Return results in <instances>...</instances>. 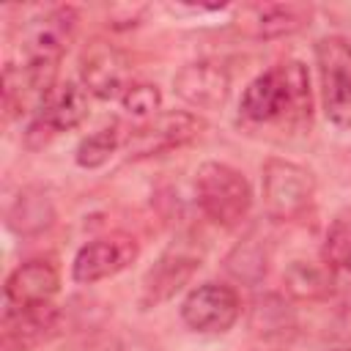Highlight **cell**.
I'll use <instances>...</instances> for the list:
<instances>
[{
  "label": "cell",
  "instance_id": "cell-18",
  "mask_svg": "<svg viewBox=\"0 0 351 351\" xmlns=\"http://www.w3.org/2000/svg\"><path fill=\"white\" fill-rule=\"evenodd\" d=\"M335 277L332 271L321 263H310V261H293L285 271V288L296 296V299H321L332 291Z\"/></svg>",
  "mask_w": 351,
  "mask_h": 351
},
{
  "label": "cell",
  "instance_id": "cell-17",
  "mask_svg": "<svg viewBox=\"0 0 351 351\" xmlns=\"http://www.w3.org/2000/svg\"><path fill=\"white\" fill-rule=\"evenodd\" d=\"M321 263L332 271L335 282L343 277H351V208L340 211L324 239L321 250Z\"/></svg>",
  "mask_w": 351,
  "mask_h": 351
},
{
  "label": "cell",
  "instance_id": "cell-7",
  "mask_svg": "<svg viewBox=\"0 0 351 351\" xmlns=\"http://www.w3.org/2000/svg\"><path fill=\"white\" fill-rule=\"evenodd\" d=\"M85 118H88V90L77 82L55 85L52 93L44 99L41 110L36 112V118L30 121L25 140L30 148H41L44 143H49V137L77 129Z\"/></svg>",
  "mask_w": 351,
  "mask_h": 351
},
{
  "label": "cell",
  "instance_id": "cell-15",
  "mask_svg": "<svg viewBox=\"0 0 351 351\" xmlns=\"http://www.w3.org/2000/svg\"><path fill=\"white\" fill-rule=\"evenodd\" d=\"M250 11L255 22V36L263 38L291 36L307 27L313 19V8L304 3H269V5H252Z\"/></svg>",
  "mask_w": 351,
  "mask_h": 351
},
{
  "label": "cell",
  "instance_id": "cell-21",
  "mask_svg": "<svg viewBox=\"0 0 351 351\" xmlns=\"http://www.w3.org/2000/svg\"><path fill=\"white\" fill-rule=\"evenodd\" d=\"M228 269L239 280H258L266 271V255H263V247L258 244V239H247L244 244H239L228 255Z\"/></svg>",
  "mask_w": 351,
  "mask_h": 351
},
{
  "label": "cell",
  "instance_id": "cell-19",
  "mask_svg": "<svg viewBox=\"0 0 351 351\" xmlns=\"http://www.w3.org/2000/svg\"><path fill=\"white\" fill-rule=\"evenodd\" d=\"M118 148H121V129H118V123H112V126H104V129H96L93 134H88L77 145L74 159L80 167L93 170V167H101L104 162H110V156Z\"/></svg>",
  "mask_w": 351,
  "mask_h": 351
},
{
  "label": "cell",
  "instance_id": "cell-8",
  "mask_svg": "<svg viewBox=\"0 0 351 351\" xmlns=\"http://www.w3.org/2000/svg\"><path fill=\"white\" fill-rule=\"evenodd\" d=\"M200 129H203V123L192 112H184V110L159 112L156 118L132 129V134L126 140V151L134 159L159 156V154H167V151H176V148L192 143L200 134Z\"/></svg>",
  "mask_w": 351,
  "mask_h": 351
},
{
  "label": "cell",
  "instance_id": "cell-5",
  "mask_svg": "<svg viewBox=\"0 0 351 351\" xmlns=\"http://www.w3.org/2000/svg\"><path fill=\"white\" fill-rule=\"evenodd\" d=\"M315 63L326 118L337 129H351V44L340 36L321 38L315 44Z\"/></svg>",
  "mask_w": 351,
  "mask_h": 351
},
{
  "label": "cell",
  "instance_id": "cell-14",
  "mask_svg": "<svg viewBox=\"0 0 351 351\" xmlns=\"http://www.w3.org/2000/svg\"><path fill=\"white\" fill-rule=\"evenodd\" d=\"M60 313L55 304L27 310H3V351H30L58 332Z\"/></svg>",
  "mask_w": 351,
  "mask_h": 351
},
{
  "label": "cell",
  "instance_id": "cell-11",
  "mask_svg": "<svg viewBox=\"0 0 351 351\" xmlns=\"http://www.w3.org/2000/svg\"><path fill=\"white\" fill-rule=\"evenodd\" d=\"M200 269V255L184 250V247H170L143 277V291H140V307L151 310L167 299H173Z\"/></svg>",
  "mask_w": 351,
  "mask_h": 351
},
{
  "label": "cell",
  "instance_id": "cell-3",
  "mask_svg": "<svg viewBox=\"0 0 351 351\" xmlns=\"http://www.w3.org/2000/svg\"><path fill=\"white\" fill-rule=\"evenodd\" d=\"M263 206L271 219L293 222L304 217L315 200V176L288 159H266L261 170Z\"/></svg>",
  "mask_w": 351,
  "mask_h": 351
},
{
  "label": "cell",
  "instance_id": "cell-6",
  "mask_svg": "<svg viewBox=\"0 0 351 351\" xmlns=\"http://www.w3.org/2000/svg\"><path fill=\"white\" fill-rule=\"evenodd\" d=\"M241 315V299L230 285L203 282L181 302V318L192 332L225 335Z\"/></svg>",
  "mask_w": 351,
  "mask_h": 351
},
{
  "label": "cell",
  "instance_id": "cell-9",
  "mask_svg": "<svg viewBox=\"0 0 351 351\" xmlns=\"http://www.w3.org/2000/svg\"><path fill=\"white\" fill-rule=\"evenodd\" d=\"M134 258H137V241L132 236L126 233L99 236L80 247L71 263V277L80 285H93L99 280L123 271Z\"/></svg>",
  "mask_w": 351,
  "mask_h": 351
},
{
  "label": "cell",
  "instance_id": "cell-1",
  "mask_svg": "<svg viewBox=\"0 0 351 351\" xmlns=\"http://www.w3.org/2000/svg\"><path fill=\"white\" fill-rule=\"evenodd\" d=\"M241 115L255 123L282 121L288 126H304L313 115L310 74L302 60H282L269 71L258 74L244 96Z\"/></svg>",
  "mask_w": 351,
  "mask_h": 351
},
{
  "label": "cell",
  "instance_id": "cell-10",
  "mask_svg": "<svg viewBox=\"0 0 351 351\" xmlns=\"http://www.w3.org/2000/svg\"><path fill=\"white\" fill-rule=\"evenodd\" d=\"M82 88L96 99H121L132 88L129 58L110 44H90L80 58Z\"/></svg>",
  "mask_w": 351,
  "mask_h": 351
},
{
  "label": "cell",
  "instance_id": "cell-4",
  "mask_svg": "<svg viewBox=\"0 0 351 351\" xmlns=\"http://www.w3.org/2000/svg\"><path fill=\"white\" fill-rule=\"evenodd\" d=\"M74 27H77V11L71 5H55V8L38 11L36 16L25 19L16 30L19 33L16 38L19 63L58 69L74 36Z\"/></svg>",
  "mask_w": 351,
  "mask_h": 351
},
{
  "label": "cell",
  "instance_id": "cell-13",
  "mask_svg": "<svg viewBox=\"0 0 351 351\" xmlns=\"http://www.w3.org/2000/svg\"><path fill=\"white\" fill-rule=\"evenodd\" d=\"M173 90L195 110H217L230 96V74L211 60H195L176 71Z\"/></svg>",
  "mask_w": 351,
  "mask_h": 351
},
{
  "label": "cell",
  "instance_id": "cell-12",
  "mask_svg": "<svg viewBox=\"0 0 351 351\" xmlns=\"http://www.w3.org/2000/svg\"><path fill=\"white\" fill-rule=\"evenodd\" d=\"M58 285H60V274L52 261H44V258L25 261L5 280V288H3L5 310H27L38 304H52Z\"/></svg>",
  "mask_w": 351,
  "mask_h": 351
},
{
  "label": "cell",
  "instance_id": "cell-16",
  "mask_svg": "<svg viewBox=\"0 0 351 351\" xmlns=\"http://www.w3.org/2000/svg\"><path fill=\"white\" fill-rule=\"evenodd\" d=\"M55 219V206L41 189H22L8 208V225L16 233H41Z\"/></svg>",
  "mask_w": 351,
  "mask_h": 351
},
{
  "label": "cell",
  "instance_id": "cell-20",
  "mask_svg": "<svg viewBox=\"0 0 351 351\" xmlns=\"http://www.w3.org/2000/svg\"><path fill=\"white\" fill-rule=\"evenodd\" d=\"M121 104H123V110H126L132 118L151 121V118L159 115L162 93H159V88L151 85V82H132V88L121 96Z\"/></svg>",
  "mask_w": 351,
  "mask_h": 351
},
{
  "label": "cell",
  "instance_id": "cell-2",
  "mask_svg": "<svg viewBox=\"0 0 351 351\" xmlns=\"http://www.w3.org/2000/svg\"><path fill=\"white\" fill-rule=\"evenodd\" d=\"M195 200L219 228H236L252 206L250 181L225 162H203L195 173Z\"/></svg>",
  "mask_w": 351,
  "mask_h": 351
}]
</instances>
